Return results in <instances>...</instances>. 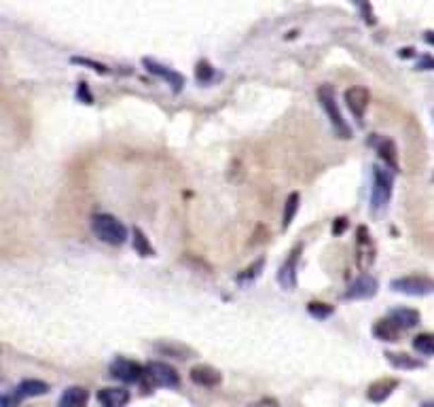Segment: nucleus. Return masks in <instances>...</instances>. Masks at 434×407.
Returning <instances> with one entry per match:
<instances>
[{
  "instance_id": "obj_1",
  "label": "nucleus",
  "mask_w": 434,
  "mask_h": 407,
  "mask_svg": "<svg viewBox=\"0 0 434 407\" xmlns=\"http://www.w3.org/2000/svg\"><path fill=\"white\" fill-rule=\"evenodd\" d=\"M92 229L96 233V238H100L102 242L111 244V246H121L128 240V229L125 225L115 219L113 214H94L92 217Z\"/></svg>"
},
{
  "instance_id": "obj_2",
  "label": "nucleus",
  "mask_w": 434,
  "mask_h": 407,
  "mask_svg": "<svg viewBox=\"0 0 434 407\" xmlns=\"http://www.w3.org/2000/svg\"><path fill=\"white\" fill-rule=\"evenodd\" d=\"M318 100H320V107L324 109V113H326V117H328V121H330L335 134L341 136V138H352V128L345 123V119H343V115H341V111H339V104H337V98H335L333 87L322 85V87L318 90Z\"/></svg>"
},
{
  "instance_id": "obj_3",
  "label": "nucleus",
  "mask_w": 434,
  "mask_h": 407,
  "mask_svg": "<svg viewBox=\"0 0 434 407\" xmlns=\"http://www.w3.org/2000/svg\"><path fill=\"white\" fill-rule=\"evenodd\" d=\"M392 174L390 170L375 166L373 168V187H371V210L379 212L388 206L390 198H392Z\"/></svg>"
},
{
  "instance_id": "obj_4",
  "label": "nucleus",
  "mask_w": 434,
  "mask_h": 407,
  "mask_svg": "<svg viewBox=\"0 0 434 407\" xmlns=\"http://www.w3.org/2000/svg\"><path fill=\"white\" fill-rule=\"evenodd\" d=\"M144 384L151 388H176L180 384V377L176 373V369L168 363H159V360H151L144 365Z\"/></svg>"
},
{
  "instance_id": "obj_5",
  "label": "nucleus",
  "mask_w": 434,
  "mask_h": 407,
  "mask_svg": "<svg viewBox=\"0 0 434 407\" xmlns=\"http://www.w3.org/2000/svg\"><path fill=\"white\" fill-rule=\"evenodd\" d=\"M392 291L400 295H411V297H426L434 295V280L428 276H400L392 280Z\"/></svg>"
},
{
  "instance_id": "obj_6",
  "label": "nucleus",
  "mask_w": 434,
  "mask_h": 407,
  "mask_svg": "<svg viewBox=\"0 0 434 407\" xmlns=\"http://www.w3.org/2000/svg\"><path fill=\"white\" fill-rule=\"evenodd\" d=\"M111 375L123 384H136V382H144V367L136 360H130V358H123V356H117L111 367H108Z\"/></svg>"
},
{
  "instance_id": "obj_7",
  "label": "nucleus",
  "mask_w": 434,
  "mask_h": 407,
  "mask_svg": "<svg viewBox=\"0 0 434 407\" xmlns=\"http://www.w3.org/2000/svg\"><path fill=\"white\" fill-rule=\"evenodd\" d=\"M375 261V242L366 227H358L356 233V263L360 269H368Z\"/></svg>"
},
{
  "instance_id": "obj_8",
  "label": "nucleus",
  "mask_w": 434,
  "mask_h": 407,
  "mask_svg": "<svg viewBox=\"0 0 434 407\" xmlns=\"http://www.w3.org/2000/svg\"><path fill=\"white\" fill-rule=\"evenodd\" d=\"M368 102H371V96L364 87L356 85V87H349L345 92V104L349 109V113L358 119V123L362 126V119H364V113L368 109Z\"/></svg>"
},
{
  "instance_id": "obj_9",
  "label": "nucleus",
  "mask_w": 434,
  "mask_h": 407,
  "mask_svg": "<svg viewBox=\"0 0 434 407\" xmlns=\"http://www.w3.org/2000/svg\"><path fill=\"white\" fill-rule=\"evenodd\" d=\"M301 257V246H294L288 255V259L284 261V265L278 272V282L284 291H294L297 288V263Z\"/></svg>"
},
{
  "instance_id": "obj_10",
  "label": "nucleus",
  "mask_w": 434,
  "mask_h": 407,
  "mask_svg": "<svg viewBox=\"0 0 434 407\" xmlns=\"http://www.w3.org/2000/svg\"><path fill=\"white\" fill-rule=\"evenodd\" d=\"M377 288H379L377 278L364 274V276L356 278V280L347 286V291L343 293V297H345V299H368V297H375V295H377Z\"/></svg>"
},
{
  "instance_id": "obj_11",
  "label": "nucleus",
  "mask_w": 434,
  "mask_h": 407,
  "mask_svg": "<svg viewBox=\"0 0 434 407\" xmlns=\"http://www.w3.org/2000/svg\"><path fill=\"white\" fill-rule=\"evenodd\" d=\"M98 403L102 407H125L130 403V390H125V388H100Z\"/></svg>"
},
{
  "instance_id": "obj_12",
  "label": "nucleus",
  "mask_w": 434,
  "mask_h": 407,
  "mask_svg": "<svg viewBox=\"0 0 434 407\" xmlns=\"http://www.w3.org/2000/svg\"><path fill=\"white\" fill-rule=\"evenodd\" d=\"M189 375H191V379H193L197 386L214 388V386L221 384V373H218L214 367H210V365H195Z\"/></svg>"
},
{
  "instance_id": "obj_13",
  "label": "nucleus",
  "mask_w": 434,
  "mask_h": 407,
  "mask_svg": "<svg viewBox=\"0 0 434 407\" xmlns=\"http://www.w3.org/2000/svg\"><path fill=\"white\" fill-rule=\"evenodd\" d=\"M144 66H147V71H149V73H153V75H157V77L166 79V81L174 87V92H180V90H182V85H185L182 75H178V73H174V71H170V68H166V66H161V64H157V62L149 60V58L144 60Z\"/></svg>"
},
{
  "instance_id": "obj_14",
  "label": "nucleus",
  "mask_w": 434,
  "mask_h": 407,
  "mask_svg": "<svg viewBox=\"0 0 434 407\" xmlns=\"http://www.w3.org/2000/svg\"><path fill=\"white\" fill-rule=\"evenodd\" d=\"M396 386H398V379H396V377H383V379H377V382H373V384L368 386L366 396H368L373 403H381V401H385V399L394 392Z\"/></svg>"
},
{
  "instance_id": "obj_15",
  "label": "nucleus",
  "mask_w": 434,
  "mask_h": 407,
  "mask_svg": "<svg viewBox=\"0 0 434 407\" xmlns=\"http://www.w3.org/2000/svg\"><path fill=\"white\" fill-rule=\"evenodd\" d=\"M398 329H413L419 324V312L413 310V308H398V310H392L390 316H388Z\"/></svg>"
},
{
  "instance_id": "obj_16",
  "label": "nucleus",
  "mask_w": 434,
  "mask_h": 407,
  "mask_svg": "<svg viewBox=\"0 0 434 407\" xmlns=\"http://www.w3.org/2000/svg\"><path fill=\"white\" fill-rule=\"evenodd\" d=\"M87 399H89V392L87 388L83 386H70L64 390L58 407H85L87 405Z\"/></svg>"
},
{
  "instance_id": "obj_17",
  "label": "nucleus",
  "mask_w": 434,
  "mask_h": 407,
  "mask_svg": "<svg viewBox=\"0 0 434 407\" xmlns=\"http://www.w3.org/2000/svg\"><path fill=\"white\" fill-rule=\"evenodd\" d=\"M49 392V384L41 382V379H24L20 382L16 394L18 399H26V396H41V394H47Z\"/></svg>"
},
{
  "instance_id": "obj_18",
  "label": "nucleus",
  "mask_w": 434,
  "mask_h": 407,
  "mask_svg": "<svg viewBox=\"0 0 434 407\" xmlns=\"http://www.w3.org/2000/svg\"><path fill=\"white\" fill-rule=\"evenodd\" d=\"M375 147H377L379 157H381L392 170H398V157H396V147H394V142L388 140V138H379V140L375 142Z\"/></svg>"
},
{
  "instance_id": "obj_19",
  "label": "nucleus",
  "mask_w": 434,
  "mask_h": 407,
  "mask_svg": "<svg viewBox=\"0 0 434 407\" xmlns=\"http://www.w3.org/2000/svg\"><path fill=\"white\" fill-rule=\"evenodd\" d=\"M373 333H375L381 341H396L400 329H398L390 318H383V320H379V322L373 327Z\"/></svg>"
},
{
  "instance_id": "obj_20",
  "label": "nucleus",
  "mask_w": 434,
  "mask_h": 407,
  "mask_svg": "<svg viewBox=\"0 0 434 407\" xmlns=\"http://www.w3.org/2000/svg\"><path fill=\"white\" fill-rule=\"evenodd\" d=\"M385 358H388V363L394 365L396 369H421V367H423L421 360H417V358H413V356H409V354H400V352H388Z\"/></svg>"
},
{
  "instance_id": "obj_21",
  "label": "nucleus",
  "mask_w": 434,
  "mask_h": 407,
  "mask_svg": "<svg viewBox=\"0 0 434 407\" xmlns=\"http://www.w3.org/2000/svg\"><path fill=\"white\" fill-rule=\"evenodd\" d=\"M413 350L421 356H434V333H419L413 337Z\"/></svg>"
},
{
  "instance_id": "obj_22",
  "label": "nucleus",
  "mask_w": 434,
  "mask_h": 407,
  "mask_svg": "<svg viewBox=\"0 0 434 407\" xmlns=\"http://www.w3.org/2000/svg\"><path fill=\"white\" fill-rule=\"evenodd\" d=\"M299 210V193H290L286 198V206H284V217H282V227L288 229V225L292 223L294 214Z\"/></svg>"
},
{
  "instance_id": "obj_23",
  "label": "nucleus",
  "mask_w": 434,
  "mask_h": 407,
  "mask_svg": "<svg viewBox=\"0 0 434 407\" xmlns=\"http://www.w3.org/2000/svg\"><path fill=\"white\" fill-rule=\"evenodd\" d=\"M134 248L142 255V257H153L155 250L153 246L149 244V238L142 233V229H134Z\"/></svg>"
},
{
  "instance_id": "obj_24",
  "label": "nucleus",
  "mask_w": 434,
  "mask_h": 407,
  "mask_svg": "<svg viewBox=\"0 0 434 407\" xmlns=\"http://www.w3.org/2000/svg\"><path fill=\"white\" fill-rule=\"evenodd\" d=\"M307 312H309L316 320H324V318L333 316V305L320 303V301H311V303L307 305Z\"/></svg>"
},
{
  "instance_id": "obj_25",
  "label": "nucleus",
  "mask_w": 434,
  "mask_h": 407,
  "mask_svg": "<svg viewBox=\"0 0 434 407\" xmlns=\"http://www.w3.org/2000/svg\"><path fill=\"white\" fill-rule=\"evenodd\" d=\"M263 265H265V259H256V261H254V263H252V265H250L244 274H240V276H237V280H242V282H244V280H252V278H256V276L261 274Z\"/></svg>"
},
{
  "instance_id": "obj_26",
  "label": "nucleus",
  "mask_w": 434,
  "mask_h": 407,
  "mask_svg": "<svg viewBox=\"0 0 434 407\" xmlns=\"http://www.w3.org/2000/svg\"><path fill=\"white\" fill-rule=\"evenodd\" d=\"M212 75H214V71H212V66H210L208 62H199V64H197V68H195V77H197V81H199V83L210 81V79H212Z\"/></svg>"
},
{
  "instance_id": "obj_27",
  "label": "nucleus",
  "mask_w": 434,
  "mask_h": 407,
  "mask_svg": "<svg viewBox=\"0 0 434 407\" xmlns=\"http://www.w3.org/2000/svg\"><path fill=\"white\" fill-rule=\"evenodd\" d=\"M417 68H419V71H434V58H432V56H423V58L417 62Z\"/></svg>"
},
{
  "instance_id": "obj_28",
  "label": "nucleus",
  "mask_w": 434,
  "mask_h": 407,
  "mask_svg": "<svg viewBox=\"0 0 434 407\" xmlns=\"http://www.w3.org/2000/svg\"><path fill=\"white\" fill-rule=\"evenodd\" d=\"M75 62H79V64H87V66H94V71H96V73H106V66H102V64H98V62L83 60V58H75Z\"/></svg>"
},
{
  "instance_id": "obj_29",
  "label": "nucleus",
  "mask_w": 434,
  "mask_h": 407,
  "mask_svg": "<svg viewBox=\"0 0 434 407\" xmlns=\"http://www.w3.org/2000/svg\"><path fill=\"white\" fill-rule=\"evenodd\" d=\"M345 227H347V219H343V217H341V219H337V221H335V225H333V233H335V236H337V233H343V231H345Z\"/></svg>"
},
{
  "instance_id": "obj_30",
  "label": "nucleus",
  "mask_w": 434,
  "mask_h": 407,
  "mask_svg": "<svg viewBox=\"0 0 434 407\" xmlns=\"http://www.w3.org/2000/svg\"><path fill=\"white\" fill-rule=\"evenodd\" d=\"M0 407H16V403L9 394H3V399H0Z\"/></svg>"
},
{
  "instance_id": "obj_31",
  "label": "nucleus",
  "mask_w": 434,
  "mask_h": 407,
  "mask_svg": "<svg viewBox=\"0 0 434 407\" xmlns=\"http://www.w3.org/2000/svg\"><path fill=\"white\" fill-rule=\"evenodd\" d=\"M79 96H81V98H87V102H92V96H89L87 87H85V83H81V87H79Z\"/></svg>"
},
{
  "instance_id": "obj_32",
  "label": "nucleus",
  "mask_w": 434,
  "mask_h": 407,
  "mask_svg": "<svg viewBox=\"0 0 434 407\" xmlns=\"http://www.w3.org/2000/svg\"><path fill=\"white\" fill-rule=\"evenodd\" d=\"M400 58H413V49L409 47V49H400V54H398Z\"/></svg>"
},
{
  "instance_id": "obj_33",
  "label": "nucleus",
  "mask_w": 434,
  "mask_h": 407,
  "mask_svg": "<svg viewBox=\"0 0 434 407\" xmlns=\"http://www.w3.org/2000/svg\"><path fill=\"white\" fill-rule=\"evenodd\" d=\"M423 39H426L428 43H432V45H434V32H426V35H423Z\"/></svg>"
},
{
  "instance_id": "obj_34",
  "label": "nucleus",
  "mask_w": 434,
  "mask_h": 407,
  "mask_svg": "<svg viewBox=\"0 0 434 407\" xmlns=\"http://www.w3.org/2000/svg\"><path fill=\"white\" fill-rule=\"evenodd\" d=\"M423 407H434V401H428V403H423Z\"/></svg>"
}]
</instances>
